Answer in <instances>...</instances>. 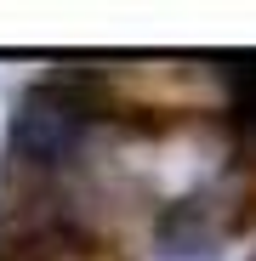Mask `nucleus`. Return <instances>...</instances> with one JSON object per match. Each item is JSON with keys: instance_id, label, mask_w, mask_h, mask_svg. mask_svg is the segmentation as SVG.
Returning a JSON list of instances; mask_svg holds the SVG:
<instances>
[{"instance_id": "obj_1", "label": "nucleus", "mask_w": 256, "mask_h": 261, "mask_svg": "<svg viewBox=\"0 0 256 261\" xmlns=\"http://www.w3.org/2000/svg\"><path fill=\"white\" fill-rule=\"evenodd\" d=\"M97 130V108L80 97L68 74L34 80L17 91L6 119V165L29 182H68Z\"/></svg>"}, {"instance_id": "obj_2", "label": "nucleus", "mask_w": 256, "mask_h": 261, "mask_svg": "<svg viewBox=\"0 0 256 261\" xmlns=\"http://www.w3.org/2000/svg\"><path fill=\"white\" fill-rule=\"evenodd\" d=\"M234 204L239 199H228V182L159 204L148 222V261H228V239L239 233Z\"/></svg>"}]
</instances>
